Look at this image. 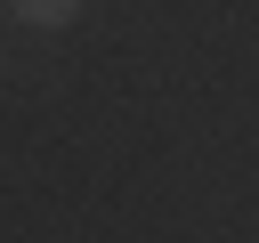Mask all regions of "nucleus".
Returning <instances> with one entry per match:
<instances>
[{"mask_svg":"<svg viewBox=\"0 0 259 243\" xmlns=\"http://www.w3.org/2000/svg\"><path fill=\"white\" fill-rule=\"evenodd\" d=\"M8 8H16L24 24H65V16L81 8V0H8Z\"/></svg>","mask_w":259,"mask_h":243,"instance_id":"1","label":"nucleus"}]
</instances>
